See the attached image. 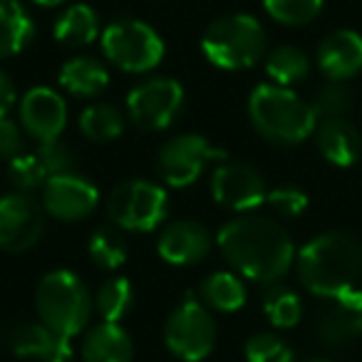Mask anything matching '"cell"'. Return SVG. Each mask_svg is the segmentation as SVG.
I'll list each match as a JSON object with an SVG mask.
<instances>
[{
    "instance_id": "cell-1",
    "label": "cell",
    "mask_w": 362,
    "mask_h": 362,
    "mask_svg": "<svg viewBox=\"0 0 362 362\" xmlns=\"http://www.w3.org/2000/svg\"><path fill=\"white\" fill-rule=\"evenodd\" d=\"M216 246L236 273L258 283H278L296 261V246L286 228L251 214L223 223Z\"/></svg>"
},
{
    "instance_id": "cell-5",
    "label": "cell",
    "mask_w": 362,
    "mask_h": 362,
    "mask_svg": "<svg viewBox=\"0 0 362 362\" xmlns=\"http://www.w3.org/2000/svg\"><path fill=\"white\" fill-rule=\"evenodd\" d=\"M35 308L40 322L60 335L75 337L90 322L95 298L90 296L77 273L62 268V271H50L37 283Z\"/></svg>"
},
{
    "instance_id": "cell-30",
    "label": "cell",
    "mask_w": 362,
    "mask_h": 362,
    "mask_svg": "<svg viewBox=\"0 0 362 362\" xmlns=\"http://www.w3.org/2000/svg\"><path fill=\"white\" fill-rule=\"evenodd\" d=\"M310 105L320 119H337V117H345L355 107V92H352V87L347 82L327 80L322 87H317L315 100Z\"/></svg>"
},
{
    "instance_id": "cell-34",
    "label": "cell",
    "mask_w": 362,
    "mask_h": 362,
    "mask_svg": "<svg viewBox=\"0 0 362 362\" xmlns=\"http://www.w3.org/2000/svg\"><path fill=\"white\" fill-rule=\"evenodd\" d=\"M266 202L283 218H296L308 209V194L298 187H276L273 192H268Z\"/></svg>"
},
{
    "instance_id": "cell-23",
    "label": "cell",
    "mask_w": 362,
    "mask_h": 362,
    "mask_svg": "<svg viewBox=\"0 0 362 362\" xmlns=\"http://www.w3.org/2000/svg\"><path fill=\"white\" fill-rule=\"evenodd\" d=\"M52 35L62 45L72 47H85L92 45L100 35V16L95 8L85 6V3H72L70 8L57 16Z\"/></svg>"
},
{
    "instance_id": "cell-37",
    "label": "cell",
    "mask_w": 362,
    "mask_h": 362,
    "mask_svg": "<svg viewBox=\"0 0 362 362\" xmlns=\"http://www.w3.org/2000/svg\"><path fill=\"white\" fill-rule=\"evenodd\" d=\"M16 105V85L6 70H0V117H6Z\"/></svg>"
},
{
    "instance_id": "cell-7",
    "label": "cell",
    "mask_w": 362,
    "mask_h": 362,
    "mask_svg": "<svg viewBox=\"0 0 362 362\" xmlns=\"http://www.w3.org/2000/svg\"><path fill=\"white\" fill-rule=\"evenodd\" d=\"M107 214L124 231H154L169 214V194L146 179L122 181L107 199Z\"/></svg>"
},
{
    "instance_id": "cell-19",
    "label": "cell",
    "mask_w": 362,
    "mask_h": 362,
    "mask_svg": "<svg viewBox=\"0 0 362 362\" xmlns=\"http://www.w3.org/2000/svg\"><path fill=\"white\" fill-rule=\"evenodd\" d=\"M315 144L320 154L335 166H352L362 154V136L345 117L322 119L315 127Z\"/></svg>"
},
{
    "instance_id": "cell-4",
    "label": "cell",
    "mask_w": 362,
    "mask_h": 362,
    "mask_svg": "<svg viewBox=\"0 0 362 362\" xmlns=\"http://www.w3.org/2000/svg\"><path fill=\"white\" fill-rule=\"evenodd\" d=\"M266 30L258 18L233 13L214 21L202 37V52L218 70H248L266 52Z\"/></svg>"
},
{
    "instance_id": "cell-38",
    "label": "cell",
    "mask_w": 362,
    "mask_h": 362,
    "mask_svg": "<svg viewBox=\"0 0 362 362\" xmlns=\"http://www.w3.org/2000/svg\"><path fill=\"white\" fill-rule=\"evenodd\" d=\"M33 3L40 8H57V6H65L67 0H33Z\"/></svg>"
},
{
    "instance_id": "cell-10",
    "label": "cell",
    "mask_w": 362,
    "mask_h": 362,
    "mask_svg": "<svg viewBox=\"0 0 362 362\" xmlns=\"http://www.w3.org/2000/svg\"><path fill=\"white\" fill-rule=\"evenodd\" d=\"M184 87L171 77H151L127 95V115L146 132L166 129L184 107Z\"/></svg>"
},
{
    "instance_id": "cell-27",
    "label": "cell",
    "mask_w": 362,
    "mask_h": 362,
    "mask_svg": "<svg viewBox=\"0 0 362 362\" xmlns=\"http://www.w3.org/2000/svg\"><path fill=\"white\" fill-rule=\"evenodd\" d=\"M80 132L92 141H112L124 132V115L115 105L95 102L82 110Z\"/></svg>"
},
{
    "instance_id": "cell-36",
    "label": "cell",
    "mask_w": 362,
    "mask_h": 362,
    "mask_svg": "<svg viewBox=\"0 0 362 362\" xmlns=\"http://www.w3.org/2000/svg\"><path fill=\"white\" fill-rule=\"evenodd\" d=\"M25 149V134L21 124L11 117H0V159H16Z\"/></svg>"
},
{
    "instance_id": "cell-35",
    "label": "cell",
    "mask_w": 362,
    "mask_h": 362,
    "mask_svg": "<svg viewBox=\"0 0 362 362\" xmlns=\"http://www.w3.org/2000/svg\"><path fill=\"white\" fill-rule=\"evenodd\" d=\"M35 154H37V159L42 161V166H45V171L50 176L65 174V171H70V166H72L70 149H67L60 139L40 141V146H37Z\"/></svg>"
},
{
    "instance_id": "cell-39",
    "label": "cell",
    "mask_w": 362,
    "mask_h": 362,
    "mask_svg": "<svg viewBox=\"0 0 362 362\" xmlns=\"http://www.w3.org/2000/svg\"><path fill=\"white\" fill-rule=\"evenodd\" d=\"M305 362H327V360H320V357H313V360H305Z\"/></svg>"
},
{
    "instance_id": "cell-3",
    "label": "cell",
    "mask_w": 362,
    "mask_h": 362,
    "mask_svg": "<svg viewBox=\"0 0 362 362\" xmlns=\"http://www.w3.org/2000/svg\"><path fill=\"white\" fill-rule=\"evenodd\" d=\"M248 117L263 139L273 144H300L315 132L317 115L310 102L298 97L291 87L266 82L248 97Z\"/></svg>"
},
{
    "instance_id": "cell-22",
    "label": "cell",
    "mask_w": 362,
    "mask_h": 362,
    "mask_svg": "<svg viewBox=\"0 0 362 362\" xmlns=\"http://www.w3.org/2000/svg\"><path fill=\"white\" fill-rule=\"evenodd\" d=\"M35 37V23L21 0H0V60L16 57Z\"/></svg>"
},
{
    "instance_id": "cell-32",
    "label": "cell",
    "mask_w": 362,
    "mask_h": 362,
    "mask_svg": "<svg viewBox=\"0 0 362 362\" xmlns=\"http://www.w3.org/2000/svg\"><path fill=\"white\" fill-rule=\"evenodd\" d=\"M8 176H11L13 187L18 192H33V189H40L47 184L50 174L45 171L42 161L37 159L35 151H23L16 159L8 161Z\"/></svg>"
},
{
    "instance_id": "cell-20",
    "label": "cell",
    "mask_w": 362,
    "mask_h": 362,
    "mask_svg": "<svg viewBox=\"0 0 362 362\" xmlns=\"http://www.w3.org/2000/svg\"><path fill=\"white\" fill-rule=\"evenodd\" d=\"M82 362H132L134 342L119 322L95 325L82 340Z\"/></svg>"
},
{
    "instance_id": "cell-2",
    "label": "cell",
    "mask_w": 362,
    "mask_h": 362,
    "mask_svg": "<svg viewBox=\"0 0 362 362\" xmlns=\"http://www.w3.org/2000/svg\"><path fill=\"white\" fill-rule=\"evenodd\" d=\"M300 283L317 298H337L355 288L362 273V243L347 231H327L298 251Z\"/></svg>"
},
{
    "instance_id": "cell-16",
    "label": "cell",
    "mask_w": 362,
    "mask_h": 362,
    "mask_svg": "<svg viewBox=\"0 0 362 362\" xmlns=\"http://www.w3.org/2000/svg\"><path fill=\"white\" fill-rule=\"evenodd\" d=\"M8 347L13 355L35 362H72V342L45 322H23L8 332Z\"/></svg>"
},
{
    "instance_id": "cell-9",
    "label": "cell",
    "mask_w": 362,
    "mask_h": 362,
    "mask_svg": "<svg viewBox=\"0 0 362 362\" xmlns=\"http://www.w3.org/2000/svg\"><path fill=\"white\" fill-rule=\"evenodd\" d=\"M214 161H226V151L214 149L202 134H179L156 154V174L171 189H187Z\"/></svg>"
},
{
    "instance_id": "cell-14",
    "label": "cell",
    "mask_w": 362,
    "mask_h": 362,
    "mask_svg": "<svg viewBox=\"0 0 362 362\" xmlns=\"http://www.w3.org/2000/svg\"><path fill=\"white\" fill-rule=\"evenodd\" d=\"M21 124L33 139H60L67 127V102L50 87H33L21 100Z\"/></svg>"
},
{
    "instance_id": "cell-8",
    "label": "cell",
    "mask_w": 362,
    "mask_h": 362,
    "mask_svg": "<svg viewBox=\"0 0 362 362\" xmlns=\"http://www.w3.org/2000/svg\"><path fill=\"white\" fill-rule=\"evenodd\" d=\"M164 342L184 362H202L216 345V322L209 308L192 296L176 305L164 325Z\"/></svg>"
},
{
    "instance_id": "cell-6",
    "label": "cell",
    "mask_w": 362,
    "mask_h": 362,
    "mask_svg": "<svg viewBox=\"0 0 362 362\" xmlns=\"http://www.w3.org/2000/svg\"><path fill=\"white\" fill-rule=\"evenodd\" d=\"M102 52L115 67L132 75L151 72L161 65L166 47L151 25L136 18H119L102 30Z\"/></svg>"
},
{
    "instance_id": "cell-31",
    "label": "cell",
    "mask_w": 362,
    "mask_h": 362,
    "mask_svg": "<svg viewBox=\"0 0 362 362\" xmlns=\"http://www.w3.org/2000/svg\"><path fill=\"white\" fill-rule=\"evenodd\" d=\"M263 8L276 23L288 28L308 25L322 11V0H263Z\"/></svg>"
},
{
    "instance_id": "cell-29",
    "label": "cell",
    "mask_w": 362,
    "mask_h": 362,
    "mask_svg": "<svg viewBox=\"0 0 362 362\" xmlns=\"http://www.w3.org/2000/svg\"><path fill=\"white\" fill-rule=\"evenodd\" d=\"M263 313L276 327H296L303 317V303L298 293L286 286H271L263 296Z\"/></svg>"
},
{
    "instance_id": "cell-24",
    "label": "cell",
    "mask_w": 362,
    "mask_h": 362,
    "mask_svg": "<svg viewBox=\"0 0 362 362\" xmlns=\"http://www.w3.org/2000/svg\"><path fill=\"white\" fill-rule=\"evenodd\" d=\"M246 286L231 271H216L206 276L199 286V298L206 308L216 313H236L246 305Z\"/></svg>"
},
{
    "instance_id": "cell-33",
    "label": "cell",
    "mask_w": 362,
    "mask_h": 362,
    "mask_svg": "<svg viewBox=\"0 0 362 362\" xmlns=\"http://www.w3.org/2000/svg\"><path fill=\"white\" fill-rule=\"evenodd\" d=\"M243 352L248 362H293V350L273 332H258L248 337Z\"/></svg>"
},
{
    "instance_id": "cell-18",
    "label": "cell",
    "mask_w": 362,
    "mask_h": 362,
    "mask_svg": "<svg viewBox=\"0 0 362 362\" xmlns=\"http://www.w3.org/2000/svg\"><path fill=\"white\" fill-rule=\"evenodd\" d=\"M317 70L335 82H347L362 70V35L355 30H335L317 47Z\"/></svg>"
},
{
    "instance_id": "cell-26",
    "label": "cell",
    "mask_w": 362,
    "mask_h": 362,
    "mask_svg": "<svg viewBox=\"0 0 362 362\" xmlns=\"http://www.w3.org/2000/svg\"><path fill=\"white\" fill-rule=\"evenodd\" d=\"M134 305V288L129 278H107L95 293V308L105 322H122Z\"/></svg>"
},
{
    "instance_id": "cell-17",
    "label": "cell",
    "mask_w": 362,
    "mask_h": 362,
    "mask_svg": "<svg viewBox=\"0 0 362 362\" xmlns=\"http://www.w3.org/2000/svg\"><path fill=\"white\" fill-rule=\"evenodd\" d=\"M214 246V238L209 228L192 218L174 221L161 231L156 241V251L169 266H194L209 256Z\"/></svg>"
},
{
    "instance_id": "cell-28",
    "label": "cell",
    "mask_w": 362,
    "mask_h": 362,
    "mask_svg": "<svg viewBox=\"0 0 362 362\" xmlns=\"http://www.w3.org/2000/svg\"><path fill=\"white\" fill-rule=\"evenodd\" d=\"M87 253H90L92 263H95L97 268H102V271H117V268L127 263L129 248H127V241L119 231L105 226L92 233Z\"/></svg>"
},
{
    "instance_id": "cell-15",
    "label": "cell",
    "mask_w": 362,
    "mask_h": 362,
    "mask_svg": "<svg viewBox=\"0 0 362 362\" xmlns=\"http://www.w3.org/2000/svg\"><path fill=\"white\" fill-rule=\"evenodd\" d=\"M315 330L327 347H345L362 337V291L350 288L330 298V305L317 315Z\"/></svg>"
},
{
    "instance_id": "cell-13",
    "label": "cell",
    "mask_w": 362,
    "mask_h": 362,
    "mask_svg": "<svg viewBox=\"0 0 362 362\" xmlns=\"http://www.w3.org/2000/svg\"><path fill=\"white\" fill-rule=\"evenodd\" d=\"M97 204H100L97 187L75 171L50 176L42 187V209L60 221H82L92 216Z\"/></svg>"
},
{
    "instance_id": "cell-21",
    "label": "cell",
    "mask_w": 362,
    "mask_h": 362,
    "mask_svg": "<svg viewBox=\"0 0 362 362\" xmlns=\"http://www.w3.org/2000/svg\"><path fill=\"white\" fill-rule=\"evenodd\" d=\"M57 80H60L62 90L70 92L72 97L92 100V97H97L100 92L107 90V85H110V70L97 57L80 55L67 60L60 67Z\"/></svg>"
},
{
    "instance_id": "cell-11",
    "label": "cell",
    "mask_w": 362,
    "mask_h": 362,
    "mask_svg": "<svg viewBox=\"0 0 362 362\" xmlns=\"http://www.w3.org/2000/svg\"><path fill=\"white\" fill-rule=\"evenodd\" d=\"M211 197L218 206L248 214L266 204V181L253 166L241 161H221L211 174Z\"/></svg>"
},
{
    "instance_id": "cell-25",
    "label": "cell",
    "mask_w": 362,
    "mask_h": 362,
    "mask_svg": "<svg viewBox=\"0 0 362 362\" xmlns=\"http://www.w3.org/2000/svg\"><path fill=\"white\" fill-rule=\"evenodd\" d=\"M266 75L273 80V85L293 87L310 75V57L300 47H293V45L276 47L266 57Z\"/></svg>"
},
{
    "instance_id": "cell-12",
    "label": "cell",
    "mask_w": 362,
    "mask_h": 362,
    "mask_svg": "<svg viewBox=\"0 0 362 362\" xmlns=\"http://www.w3.org/2000/svg\"><path fill=\"white\" fill-rule=\"evenodd\" d=\"M45 231L42 206L25 192H13L0 199V248L21 253L33 248Z\"/></svg>"
}]
</instances>
